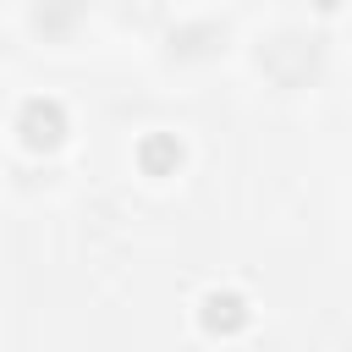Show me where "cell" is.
Masks as SVG:
<instances>
[{"label": "cell", "mask_w": 352, "mask_h": 352, "mask_svg": "<svg viewBox=\"0 0 352 352\" xmlns=\"http://www.w3.org/2000/svg\"><path fill=\"white\" fill-rule=\"evenodd\" d=\"M11 126H16L22 148H33V154H50V148H60V143H66V132H72V116H66V104H60L55 94H28V99L16 104V116H11Z\"/></svg>", "instance_id": "1"}, {"label": "cell", "mask_w": 352, "mask_h": 352, "mask_svg": "<svg viewBox=\"0 0 352 352\" xmlns=\"http://www.w3.org/2000/svg\"><path fill=\"white\" fill-rule=\"evenodd\" d=\"M192 319H198L204 336L231 341V336H242V330L253 324V302H248V292H236V286H209V292H198Z\"/></svg>", "instance_id": "2"}, {"label": "cell", "mask_w": 352, "mask_h": 352, "mask_svg": "<svg viewBox=\"0 0 352 352\" xmlns=\"http://www.w3.org/2000/svg\"><path fill=\"white\" fill-rule=\"evenodd\" d=\"M132 160H138V170H143V176L165 182V176H176V170L187 165V143H182L176 132H143V138H138V148H132Z\"/></svg>", "instance_id": "3"}]
</instances>
